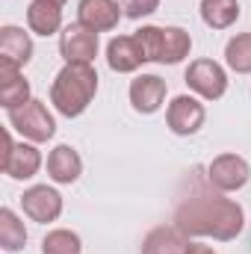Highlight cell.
<instances>
[{
  "instance_id": "e0dca14e",
  "label": "cell",
  "mask_w": 251,
  "mask_h": 254,
  "mask_svg": "<svg viewBox=\"0 0 251 254\" xmlns=\"http://www.w3.org/2000/svg\"><path fill=\"white\" fill-rule=\"evenodd\" d=\"M0 57L3 60H12L15 65H24L30 63L33 57V39L30 33H24L21 27H0Z\"/></svg>"
},
{
  "instance_id": "7402d4cb",
  "label": "cell",
  "mask_w": 251,
  "mask_h": 254,
  "mask_svg": "<svg viewBox=\"0 0 251 254\" xmlns=\"http://www.w3.org/2000/svg\"><path fill=\"white\" fill-rule=\"evenodd\" d=\"M42 254H83V246L74 231L57 228L42 240Z\"/></svg>"
},
{
  "instance_id": "44dd1931",
  "label": "cell",
  "mask_w": 251,
  "mask_h": 254,
  "mask_svg": "<svg viewBox=\"0 0 251 254\" xmlns=\"http://www.w3.org/2000/svg\"><path fill=\"white\" fill-rule=\"evenodd\" d=\"M225 63L237 74H251V33H240L225 48Z\"/></svg>"
},
{
  "instance_id": "7c38bea8",
  "label": "cell",
  "mask_w": 251,
  "mask_h": 254,
  "mask_svg": "<svg viewBox=\"0 0 251 254\" xmlns=\"http://www.w3.org/2000/svg\"><path fill=\"white\" fill-rule=\"evenodd\" d=\"M166 92H169V86H166L163 77H157V74H139L130 83V104H133L136 113L151 116V113H157L163 107Z\"/></svg>"
},
{
  "instance_id": "ac0fdd59",
  "label": "cell",
  "mask_w": 251,
  "mask_h": 254,
  "mask_svg": "<svg viewBox=\"0 0 251 254\" xmlns=\"http://www.w3.org/2000/svg\"><path fill=\"white\" fill-rule=\"evenodd\" d=\"M187 234L175 225V228H154L145 243H142V254H184L187 252Z\"/></svg>"
},
{
  "instance_id": "8992f818",
  "label": "cell",
  "mask_w": 251,
  "mask_h": 254,
  "mask_svg": "<svg viewBox=\"0 0 251 254\" xmlns=\"http://www.w3.org/2000/svg\"><path fill=\"white\" fill-rule=\"evenodd\" d=\"M184 80H187V86L195 95H201L207 101H219L228 92V74H225L222 65L213 63V60H195V63H189Z\"/></svg>"
},
{
  "instance_id": "d4e9b609",
  "label": "cell",
  "mask_w": 251,
  "mask_h": 254,
  "mask_svg": "<svg viewBox=\"0 0 251 254\" xmlns=\"http://www.w3.org/2000/svg\"><path fill=\"white\" fill-rule=\"evenodd\" d=\"M54 3H60V6H63V3H65V0H54Z\"/></svg>"
},
{
  "instance_id": "5bb4252c",
  "label": "cell",
  "mask_w": 251,
  "mask_h": 254,
  "mask_svg": "<svg viewBox=\"0 0 251 254\" xmlns=\"http://www.w3.org/2000/svg\"><path fill=\"white\" fill-rule=\"evenodd\" d=\"M142 63H148V60H145L142 45L136 42V36H116L107 45V65L116 74H130V71H136Z\"/></svg>"
},
{
  "instance_id": "277c9868",
  "label": "cell",
  "mask_w": 251,
  "mask_h": 254,
  "mask_svg": "<svg viewBox=\"0 0 251 254\" xmlns=\"http://www.w3.org/2000/svg\"><path fill=\"white\" fill-rule=\"evenodd\" d=\"M0 169L12 181H30L42 169V154L33 142H15L9 130H3V154H0Z\"/></svg>"
},
{
  "instance_id": "603a6c76",
  "label": "cell",
  "mask_w": 251,
  "mask_h": 254,
  "mask_svg": "<svg viewBox=\"0 0 251 254\" xmlns=\"http://www.w3.org/2000/svg\"><path fill=\"white\" fill-rule=\"evenodd\" d=\"M119 6H122V12H125L127 18L139 21V18L157 12L160 9V0H119Z\"/></svg>"
},
{
  "instance_id": "ba28073f",
  "label": "cell",
  "mask_w": 251,
  "mask_h": 254,
  "mask_svg": "<svg viewBox=\"0 0 251 254\" xmlns=\"http://www.w3.org/2000/svg\"><path fill=\"white\" fill-rule=\"evenodd\" d=\"M60 54L65 63H92L98 57V33L77 24H68L60 33Z\"/></svg>"
},
{
  "instance_id": "8fae6325",
  "label": "cell",
  "mask_w": 251,
  "mask_h": 254,
  "mask_svg": "<svg viewBox=\"0 0 251 254\" xmlns=\"http://www.w3.org/2000/svg\"><path fill=\"white\" fill-rule=\"evenodd\" d=\"M122 15L125 12H122L119 0H80V6H77V21L95 33L116 30Z\"/></svg>"
},
{
  "instance_id": "30bf717a",
  "label": "cell",
  "mask_w": 251,
  "mask_h": 254,
  "mask_svg": "<svg viewBox=\"0 0 251 254\" xmlns=\"http://www.w3.org/2000/svg\"><path fill=\"white\" fill-rule=\"evenodd\" d=\"M21 207L24 213L33 219V222H57L60 213H63V195L51 187H30V190L21 195Z\"/></svg>"
},
{
  "instance_id": "9c48e42d",
  "label": "cell",
  "mask_w": 251,
  "mask_h": 254,
  "mask_svg": "<svg viewBox=\"0 0 251 254\" xmlns=\"http://www.w3.org/2000/svg\"><path fill=\"white\" fill-rule=\"evenodd\" d=\"M204 119H207L204 104H201L198 98H192V95H178V98L169 104V110H166V122L172 127V133H178V136H192V133H198L201 125H204Z\"/></svg>"
},
{
  "instance_id": "2e32d148",
  "label": "cell",
  "mask_w": 251,
  "mask_h": 254,
  "mask_svg": "<svg viewBox=\"0 0 251 254\" xmlns=\"http://www.w3.org/2000/svg\"><path fill=\"white\" fill-rule=\"evenodd\" d=\"M83 172V160L71 145H57L48 154V175L57 184H74Z\"/></svg>"
},
{
  "instance_id": "ffe728a7",
  "label": "cell",
  "mask_w": 251,
  "mask_h": 254,
  "mask_svg": "<svg viewBox=\"0 0 251 254\" xmlns=\"http://www.w3.org/2000/svg\"><path fill=\"white\" fill-rule=\"evenodd\" d=\"M24 243H27V228H24V222L9 210V207H3L0 210V246H3V252H21L24 249Z\"/></svg>"
},
{
  "instance_id": "6da1fadb",
  "label": "cell",
  "mask_w": 251,
  "mask_h": 254,
  "mask_svg": "<svg viewBox=\"0 0 251 254\" xmlns=\"http://www.w3.org/2000/svg\"><path fill=\"white\" fill-rule=\"evenodd\" d=\"M243 207L225 195H216L210 190L192 192L187 201L178 207L175 225L187 237H213V240H237L243 231Z\"/></svg>"
},
{
  "instance_id": "4fadbf2b",
  "label": "cell",
  "mask_w": 251,
  "mask_h": 254,
  "mask_svg": "<svg viewBox=\"0 0 251 254\" xmlns=\"http://www.w3.org/2000/svg\"><path fill=\"white\" fill-rule=\"evenodd\" d=\"M27 101H33V98H30V83L21 74V65L0 57V104H3V110L9 113L15 107H24Z\"/></svg>"
},
{
  "instance_id": "7a4b0ae2",
  "label": "cell",
  "mask_w": 251,
  "mask_h": 254,
  "mask_svg": "<svg viewBox=\"0 0 251 254\" xmlns=\"http://www.w3.org/2000/svg\"><path fill=\"white\" fill-rule=\"evenodd\" d=\"M95 92H98V71L92 68V63H65L51 86V104L65 119H77L89 110Z\"/></svg>"
},
{
  "instance_id": "d6986e66",
  "label": "cell",
  "mask_w": 251,
  "mask_h": 254,
  "mask_svg": "<svg viewBox=\"0 0 251 254\" xmlns=\"http://www.w3.org/2000/svg\"><path fill=\"white\" fill-rule=\"evenodd\" d=\"M201 18L213 30H228L240 18V3L237 0H201Z\"/></svg>"
},
{
  "instance_id": "9a60e30c",
  "label": "cell",
  "mask_w": 251,
  "mask_h": 254,
  "mask_svg": "<svg viewBox=\"0 0 251 254\" xmlns=\"http://www.w3.org/2000/svg\"><path fill=\"white\" fill-rule=\"evenodd\" d=\"M27 24L36 36H54L63 30V6L54 0H33L27 6Z\"/></svg>"
},
{
  "instance_id": "cb8c5ba5",
  "label": "cell",
  "mask_w": 251,
  "mask_h": 254,
  "mask_svg": "<svg viewBox=\"0 0 251 254\" xmlns=\"http://www.w3.org/2000/svg\"><path fill=\"white\" fill-rule=\"evenodd\" d=\"M184 254H216V252H213L210 246H201V243H189Z\"/></svg>"
},
{
  "instance_id": "3957f363",
  "label": "cell",
  "mask_w": 251,
  "mask_h": 254,
  "mask_svg": "<svg viewBox=\"0 0 251 254\" xmlns=\"http://www.w3.org/2000/svg\"><path fill=\"white\" fill-rule=\"evenodd\" d=\"M133 36L142 45V54L148 63L178 65L184 57H189V48H192L189 33L181 27H139Z\"/></svg>"
},
{
  "instance_id": "5b68a950",
  "label": "cell",
  "mask_w": 251,
  "mask_h": 254,
  "mask_svg": "<svg viewBox=\"0 0 251 254\" xmlns=\"http://www.w3.org/2000/svg\"><path fill=\"white\" fill-rule=\"evenodd\" d=\"M9 125L15 127L24 139L30 142H48L54 133H57V125H54V116L48 113V107L42 101H27L24 107H15L9 110Z\"/></svg>"
},
{
  "instance_id": "52a82bcc",
  "label": "cell",
  "mask_w": 251,
  "mask_h": 254,
  "mask_svg": "<svg viewBox=\"0 0 251 254\" xmlns=\"http://www.w3.org/2000/svg\"><path fill=\"white\" fill-rule=\"evenodd\" d=\"M251 169L249 163L237 154H219L210 166H207V181L210 187L219 192H237L249 184Z\"/></svg>"
}]
</instances>
